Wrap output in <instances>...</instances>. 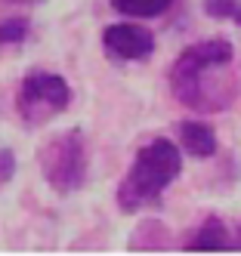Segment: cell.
Wrapping results in <instances>:
<instances>
[{"label": "cell", "instance_id": "1", "mask_svg": "<svg viewBox=\"0 0 241 256\" xmlns=\"http://www.w3.org/2000/svg\"><path fill=\"white\" fill-rule=\"evenodd\" d=\"M232 62V44L229 40H204L195 44L176 59L170 71L173 96L195 108V112H219L232 99V90H226V80L213 78L226 71Z\"/></svg>", "mask_w": 241, "mask_h": 256}, {"label": "cell", "instance_id": "2", "mask_svg": "<svg viewBox=\"0 0 241 256\" xmlns=\"http://www.w3.org/2000/svg\"><path fill=\"white\" fill-rule=\"evenodd\" d=\"M182 170V158L170 139H155L145 148H139L133 167L118 188V207L124 213H133L155 200Z\"/></svg>", "mask_w": 241, "mask_h": 256}, {"label": "cell", "instance_id": "3", "mask_svg": "<svg viewBox=\"0 0 241 256\" xmlns=\"http://www.w3.org/2000/svg\"><path fill=\"white\" fill-rule=\"evenodd\" d=\"M41 167L56 192H74L87 179V148L78 130L56 136L41 148Z\"/></svg>", "mask_w": 241, "mask_h": 256}, {"label": "cell", "instance_id": "4", "mask_svg": "<svg viewBox=\"0 0 241 256\" xmlns=\"http://www.w3.org/2000/svg\"><path fill=\"white\" fill-rule=\"evenodd\" d=\"M71 102L68 84L53 71H31L19 90V114L28 124H47L50 118L62 114Z\"/></svg>", "mask_w": 241, "mask_h": 256}, {"label": "cell", "instance_id": "5", "mask_svg": "<svg viewBox=\"0 0 241 256\" xmlns=\"http://www.w3.org/2000/svg\"><path fill=\"white\" fill-rule=\"evenodd\" d=\"M102 44H105L111 59H124V62L145 59L148 52L155 50L152 34L145 28H139V25H111L102 34Z\"/></svg>", "mask_w": 241, "mask_h": 256}, {"label": "cell", "instance_id": "6", "mask_svg": "<svg viewBox=\"0 0 241 256\" xmlns=\"http://www.w3.org/2000/svg\"><path fill=\"white\" fill-rule=\"evenodd\" d=\"M179 145H182V152H189L195 158H210L216 152V136L207 124L182 120L179 124Z\"/></svg>", "mask_w": 241, "mask_h": 256}, {"label": "cell", "instance_id": "7", "mask_svg": "<svg viewBox=\"0 0 241 256\" xmlns=\"http://www.w3.org/2000/svg\"><path fill=\"white\" fill-rule=\"evenodd\" d=\"M229 247H238L232 238H229V228L219 222V219H207L192 238H189V244H185V250H229Z\"/></svg>", "mask_w": 241, "mask_h": 256}, {"label": "cell", "instance_id": "8", "mask_svg": "<svg viewBox=\"0 0 241 256\" xmlns=\"http://www.w3.org/2000/svg\"><path fill=\"white\" fill-rule=\"evenodd\" d=\"M170 4H173V0H111V6H115L118 12H124V16H139V19L164 12Z\"/></svg>", "mask_w": 241, "mask_h": 256}, {"label": "cell", "instance_id": "9", "mask_svg": "<svg viewBox=\"0 0 241 256\" xmlns=\"http://www.w3.org/2000/svg\"><path fill=\"white\" fill-rule=\"evenodd\" d=\"M204 10L216 16V19H232L241 25V0H207Z\"/></svg>", "mask_w": 241, "mask_h": 256}, {"label": "cell", "instance_id": "10", "mask_svg": "<svg viewBox=\"0 0 241 256\" xmlns=\"http://www.w3.org/2000/svg\"><path fill=\"white\" fill-rule=\"evenodd\" d=\"M25 38H28V22L25 19L0 22V44H22Z\"/></svg>", "mask_w": 241, "mask_h": 256}, {"label": "cell", "instance_id": "11", "mask_svg": "<svg viewBox=\"0 0 241 256\" xmlns=\"http://www.w3.org/2000/svg\"><path fill=\"white\" fill-rule=\"evenodd\" d=\"M13 173H16V158H13V152H0V186H7V182L13 179Z\"/></svg>", "mask_w": 241, "mask_h": 256}, {"label": "cell", "instance_id": "12", "mask_svg": "<svg viewBox=\"0 0 241 256\" xmlns=\"http://www.w3.org/2000/svg\"><path fill=\"white\" fill-rule=\"evenodd\" d=\"M13 4H31V0H13Z\"/></svg>", "mask_w": 241, "mask_h": 256}]
</instances>
